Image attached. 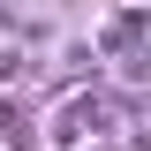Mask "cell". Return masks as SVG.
Returning a JSON list of instances; mask_svg holds the SVG:
<instances>
[{"instance_id": "cell-1", "label": "cell", "mask_w": 151, "mask_h": 151, "mask_svg": "<svg viewBox=\"0 0 151 151\" xmlns=\"http://www.w3.org/2000/svg\"><path fill=\"white\" fill-rule=\"evenodd\" d=\"M91 121H98V98L91 91H83V98H60V106H53V144H76Z\"/></svg>"}, {"instance_id": "cell-2", "label": "cell", "mask_w": 151, "mask_h": 151, "mask_svg": "<svg viewBox=\"0 0 151 151\" xmlns=\"http://www.w3.org/2000/svg\"><path fill=\"white\" fill-rule=\"evenodd\" d=\"M121 76H129V83H151V45H129V53H121Z\"/></svg>"}, {"instance_id": "cell-4", "label": "cell", "mask_w": 151, "mask_h": 151, "mask_svg": "<svg viewBox=\"0 0 151 151\" xmlns=\"http://www.w3.org/2000/svg\"><path fill=\"white\" fill-rule=\"evenodd\" d=\"M0 30H15V8H0Z\"/></svg>"}, {"instance_id": "cell-3", "label": "cell", "mask_w": 151, "mask_h": 151, "mask_svg": "<svg viewBox=\"0 0 151 151\" xmlns=\"http://www.w3.org/2000/svg\"><path fill=\"white\" fill-rule=\"evenodd\" d=\"M23 68H30V60H23V45H0V83H15Z\"/></svg>"}]
</instances>
